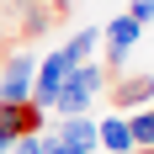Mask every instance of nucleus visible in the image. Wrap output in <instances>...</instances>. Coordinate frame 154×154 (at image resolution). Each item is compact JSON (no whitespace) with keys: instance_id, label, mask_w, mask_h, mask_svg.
<instances>
[{"instance_id":"1","label":"nucleus","mask_w":154,"mask_h":154,"mask_svg":"<svg viewBox=\"0 0 154 154\" xmlns=\"http://www.w3.org/2000/svg\"><path fill=\"white\" fill-rule=\"evenodd\" d=\"M91 48H96V27H80L69 43H59L37 69H32V106H37V112H48V101H53V91L64 85V75H69L75 64L91 59Z\"/></svg>"},{"instance_id":"2","label":"nucleus","mask_w":154,"mask_h":154,"mask_svg":"<svg viewBox=\"0 0 154 154\" xmlns=\"http://www.w3.org/2000/svg\"><path fill=\"white\" fill-rule=\"evenodd\" d=\"M101 80H106V69L101 64H75L69 75H64V85L53 91V101H48V112H59V117H85L96 101V91H101Z\"/></svg>"},{"instance_id":"3","label":"nucleus","mask_w":154,"mask_h":154,"mask_svg":"<svg viewBox=\"0 0 154 154\" xmlns=\"http://www.w3.org/2000/svg\"><path fill=\"white\" fill-rule=\"evenodd\" d=\"M101 37H106V69H128V53H133V43L143 37V27L122 11V16H112L106 27H101Z\"/></svg>"},{"instance_id":"4","label":"nucleus","mask_w":154,"mask_h":154,"mask_svg":"<svg viewBox=\"0 0 154 154\" xmlns=\"http://www.w3.org/2000/svg\"><path fill=\"white\" fill-rule=\"evenodd\" d=\"M27 133H43V112L32 106V101H0V138L16 143V138H27Z\"/></svg>"},{"instance_id":"5","label":"nucleus","mask_w":154,"mask_h":154,"mask_svg":"<svg viewBox=\"0 0 154 154\" xmlns=\"http://www.w3.org/2000/svg\"><path fill=\"white\" fill-rule=\"evenodd\" d=\"M154 106V75H128L112 85V112H138Z\"/></svg>"},{"instance_id":"6","label":"nucleus","mask_w":154,"mask_h":154,"mask_svg":"<svg viewBox=\"0 0 154 154\" xmlns=\"http://www.w3.org/2000/svg\"><path fill=\"white\" fill-rule=\"evenodd\" d=\"M32 69L37 64L27 53H16L5 69H0V101H32Z\"/></svg>"},{"instance_id":"7","label":"nucleus","mask_w":154,"mask_h":154,"mask_svg":"<svg viewBox=\"0 0 154 154\" xmlns=\"http://www.w3.org/2000/svg\"><path fill=\"white\" fill-rule=\"evenodd\" d=\"M96 149L133 154V138H128V122H122V117H101V122H96Z\"/></svg>"},{"instance_id":"8","label":"nucleus","mask_w":154,"mask_h":154,"mask_svg":"<svg viewBox=\"0 0 154 154\" xmlns=\"http://www.w3.org/2000/svg\"><path fill=\"white\" fill-rule=\"evenodd\" d=\"M59 143H69V149H91L96 154V122L91 117H59V133H53Z\"/></svg>"},{"instance_id":"9","label":"nucleus","mask_w":154,"mask_h":154,"mask_svg":"<svg viewBox=\"0 0 154 154\" xmlns=\"http://www.w3.org/2000/svg\"><path fill=\"white\" fill-rule=\"evenodd\" d=\"M122 122H128V138H133V149H154V106L128 112Z\"/></svg>"},{"instance_id":"10","label":"nucleus","mask_w":154,"mask_h":154,"mask_svg":"<svg viewBox=\"0 0 154 154\" xmlns=\"http://www.w3.org/2000/svg\"><path fill=\"white\" fill-rule=\"evenodd\" d=\"M11 154H48V138H43V133H27V138L11 143Z\"/></svg>"},{"instance_id":"11","label":"nucleus","mask_w":154,"mask_h":154,"mask_svg":"<svg viewBox=\"0 0 154 154\" xmlns=\"http://www.w3.org/2000/svg\"><path fill=\"white\" fill-rule=\"evenodd\" d=\"M128 16H133L138 27H149V21H154V0H133V5H128Z\"/></svg>"},{"instance_id":"12","label":"nucleus","mask_w":154,"mask_h":154,"mask_svg":"<svg viewBox=\"0 0 154 154\" xmlns=\"http://www.w3.org/2000/svg\"><path fill=\"white\" fill-rule=\"evenodd\" d=\"M48 154H91V149H69V143H59V138H48Z\"/></svg>"},{"instance_id":"13","label":"nucleus","mask_w":154,"mask_h":154,"mask_svg":"<svg viewBox=\"0 0 154 154\" xmlns=\"http://www.w3.org/2000/svg\"><path fill=\"white\" fill-rule=\"evenodd\" d=\"M0 154H11V143H5V138H0Z\"/></svg>"},{"instance_id":"14","label":"nucleus","mask_w":154,"mask_h":154,"mask_svg":"<svg viewBox=\"0 0 154 154\" xmlns=\"http://www.w3.org/2000/svg\"><path fill=\"white\" fill-rule=\"evenodd\" d=\"M138 154H154V149H138Z\"/></svg>"}]
</instances>
